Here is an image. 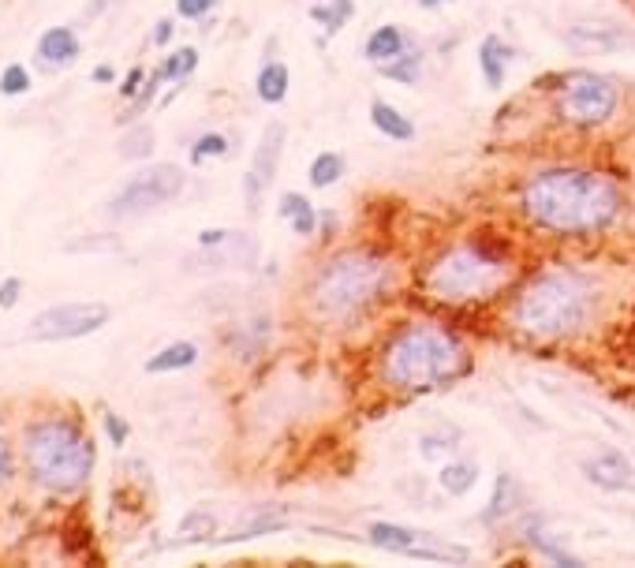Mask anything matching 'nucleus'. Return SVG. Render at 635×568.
<instances>
[{"mask_svg":"<svg viewBox=\"0 0 635 568\" xmlns=\"http://www.w3.org/2000/svg\"><path fill=\"white\" fill-rule=\"evenodd\" d=\"M621 210V191L602 172L550 169L523 187V213L557 236H587L606 228Z\"/></svg>","mask_w":635,"mask_h":568,"instance_id":"obj_1","label":"nucleus"},{"mask_svg":"<svg viewBox=\"0 0 635 568\" xmlns=\"http://www.w3.org/2000/svg\"><path fill=\"white\" fill-rule=\"evenodd\" d=\"M464 367L467 352L460 348V341L441 326H430V322H419V326L396 333L385 348V359H381L385 382L404 389V393H419V389L452 382L456 374H464Z\"/></svg>","mask_w":635,"mask_h":568,"instance_id":"obj_2","label":"nucleus"},{"mask_svg":"<svg viewBox=\"0 0 635 568\" xmlns=\"http://www.w3.org/2000/svg\"><path fill=\"white\" fill-rule=\"evenodd\" d=\"M591 311V281L576 270L538 273L512 307V322L538 341L568 337L587 322Z\"/></svg>","mask_w":635,"mask_h":568,"instance_id":"obj_3","label":"nucleus"},{"mask_svg":"<svg viewBox=\"0 0 635 568\" xmlns=\"http://www.w3.org/2000/svg\"><path fill=\"white\" fill-rule=\"evenodd\" d=\"M23 464L30 479L53 494H75L94 471V445L64 419H38L23 434Z\"/></svg>","mask_w":635,"mask_h":568,"instance_id":"obj_4","label":"nucleus"},{"mask_svg":"<svg viewBox=\"0 0 635 568\" xmlns=\"http://www.w3.org/2000/svg\"><path fill=\"white\" fill-rule=\"evenodd\" d=\"M389 281H393V266L385 258H378L374 251H344L318 270L311 299L325 318H348L359 307L374 303L389 288Z\"/></svg>","mask_w":635,"mask_h":568,"instance_id":"obj_5","label":"nucleus"},{"mask_svg":"<svg viewBox=\"0 0 635 568\" xmlns=\"http://www.w3.org/2000/svg\"><path fill=\"white\" fill-rule=\"evenodd\" d=\"M508 281V262L482 243H464L441 258L434 270L426 273V288L434 299L445 303H471V299H490Z\"/></svg>","mask_w":635,"mask_h":568,"instance_id":"obj_6","label":"nucleus"},{"mask_svg":"<svg viewBox=\"0 0 635 568\" xmlns=\"http://www.w3.org/2000/svg\"><path fill=\"white\" fill-rule=\"evenodd\" d=\"M187 187V176L180 165H150L139 176H131L113 199H109V217H139L150 213L165 202L180 199V191Z\"/></svg>","mask_w":635,"mask_h":568,"instance_id":"obj_7","label":"nucleus"},{"mask_svg":"<svg viewBox=\"0 0 635 568\" xmlns=\"http://www.w3.org/2000/svg\"><path fill=\"white\" fill-rule=\"evenodd\" d=\"M109 303H98V299H83V303H57V307H45L30 318L27 337L42 344H57V341H79V337H90L98 333L101 326H109Z\"/></svg>","mask_w":635,"mask_h":568,"instance_id":"obj_8","label":"nucleus"},{"mask_svg":"<svg viewBox=\"0 0 635 568\" xmlns=\"http://www.w3.org/2000/svg\"><path fill=\"white\" fill-rule=\"evenodd\" d=\"M617 109V86L594 75V71H572L561 83V98H557V113L565 116L576 128H594L606 124Z\"/></svg>","mask_w":635,"mask_h":568,"instance_id":"obj_9","label":"nucleus"},{"mask_svg":"<svg viewBox=\"0 0 635 568\" xmlns=\"http://www.w3.org/2000/svg\"><path fill=\"white\" fill-rule=\"evenodd\" d=\"M281 154H284V124H269L262 131L258 146H254L251 169L243 176V195H247V210L251 213L262 210V195L269 191L273 176L281 169Z\"/></svg>","mask_w":635,"mask_h":568,"instance_id":"obj_10","label":"nucleus"},{"mask_svg":"<svg viewBox=\"0 0 635 568\" xmlns=\"http://www.w3.org/2000/svg\"><path fill=\"white\" fill-rule=\"evenodd\" d=\"M583 475H587L591 486L613 490V494L635 486V468L628 464V456L617 453V449H602V453H594L591 460H583Z\"/></svg>","mask_w":635,"mask_h":568,"instance_id":"obj_11","label":"nucleus"},{"mask_svg":"<svg viewBox=\"0 0 635 568\" xmlns=\"http://www.w3.org/2000/svg\"><path fill=\"white\" fill-rule=\"evenodd\" d=\"M79 53H83V42H79V34L71 27H49L42 38H38V49H34L38 64L49 71H60V68H68V64H75Z\"/></svg>","mask_w":635,"mask_h":568,"instance_id":"obj_12","label":"nucleus"},{"mask_svg":"<svg viewBox=\"0 0 635 568\" xmlns=\"http://www.w3.org/2000/svg\"><path fill=\"white\" fill-rule=\"evenodd\" d=\"M367 539L378 546V550H389V554H404L408 557L419 542H426L419 531H411V527H400V524H370L367 527Z\"/></svg>","mask_w":635,"mask_h":568,"instance_id":"obj_13","label":"nucleus"},{"mask_svg":"<svg viewBox=\"0 0 635 568\" xmlns=\"http://www.w3.org/2000/svg\"><path fill=\"white\" fill-rule=\"evenodd\" d=\"M198 363V344L191 341H172L157 355L146 359V374H172V370H187Z\"/></svg>","mask_w":635,"mask_h":568,"instance_id":"obj_14","label":"nucleus"},{"mask_svg":"<svg viewBox=\"0 0 635 568\" xmlns=\"http://www.w3.org/2000/svg\"><path fill=\"white\" fill-rule=\"evenodd\" d=\"M508 60H512V49H508L497 34H490V38H482L479 45V68H482V79H486V86H505V68Z\"/></svg>","mask_w":635,"mask_h":568,"instance_id":"obj_15","label":"nucleus"},{"mask_svg":"<svg viewBox=\"0 0 635 568\" xmlns=\"http://www.w3.org/2000/svg\"><path fill=\"white\" fill-rule=\"evenodd\" d=\"M370 120H374V128H378L385 139H396V142L415 139V124H411L400 109H393L389 101H374V105H370Z\"/></svg>","mask_w":635,"mask_h":568,"instance_id":"obj_16","label":"nucleus"},{"mask_svg":"<svg viewBox=\"0 0 635 568\" xmlns=\"http://www.w3.org/2000/svg\"><path fill=\"white\" fill-rule=\"evenodd\" d=\"M404 53V30L400 27H378L367 38V60L370 64H385Z\"/></svg>","mask_w":635,"mask_h":568,"instance_id":"obj_17","label":"nucleus"},{"mask_svg":"<svg viewBox=\"0 0 635 568\" xmlns=\"http://www.w3.org/2000/svg\"><path fill=\"white\" fill-rule=\"evenodd\" d=\"M254 90H258V98L266 101V105H281V101L288 98V68H284L281 60L266 64V68L258 71Z\"/></svg>","mask_w":635,"mask_h":568,"instance_id":"obj_18","label":"nucleus"},{"mask_svg":"<svg viewBox=\"0 0 635 568\" xmlns=\"http://www.w3.org/2000/svg\"><path fill=\"white\" fill-rule=\"evenodd\" d=\"M288 524V512L284 509H258L251 516V520H243L240 527H236V535H232V542L240 539H258V535H273V531H281V527Z\"/></svg>","mask_w":635,"mask_h":568,"instance_id":"obj_19","label":"nucleus"},{"mask_svg":"<svg viewBox=\"0 0 635 568\" xmlns=\"http://www.w3.org/2000/svg\"><path fill=\"white\" fill-rule=\"evenodd\" d=\"M154 146H157V131L150 128V124H135L131 131H124L116 154L124 157V161H142V157L154 154Z\"/></svg>","mask_w":635,"mask_h":568,"instance_id":"obj_20","label":"nucleus"},{"mask_svg":"<svg viewBox=\"0 0 635 568\" xmlns=\"http://www.w3.org/2000/svg\"><path fill=\"white\" fill-rule=\"evenodd\" d=\"M475 479H479V468L471 460H452V464L441 468V490H449L452 497L467 494L475 486Z\"/></svg>","mask_w":635,"mask_h":568,"instance_id":"obj_21","label":"nucleus"},{"mask_svg":"<svg viewBox=\"0 0 635 568\" xmlns=\"http://www.w3.org/2000/svg\"><path fill=\"white\" fill-rule=\"evenodd\" d=\"M198 68V49H191V45H184V49H176V53H169V57L161 60V68H157V75L165 79V83H184L187 75Z\"/></svg>","mask_w":635,"mask_h":568,"instance_id":"obj_22","label":"nucleus"},{"mask_svg":"<svg viewBox=\"0 0 635 568\" xmlns=\"http://www.w3.org/2000/svg\"><path fill=\"white\" fill-rule=\"evenodd\" d=\"M352 12H355L352 0H329V4H314L311 19L314 23H322L325 34H337V30H344V23L352 19Z\"/></svg>","mask_w":635,"mask_h":568,"instance_id":"obj_23","label":"nucleus"},{"mask_svg":"<svg viewBox=\"0 0 635 568\" xmlns=\"http://www.w3.org/2000/svg\"><path fill=\"white\" fill-rule=\"evenodd\" d=\"M419 64H423V53H400V57L378 64V71L385 75V79H396V83L411 86L415 79H419Z\"/></svg>","mask_w":635,"mask_h":568,"instance_id":"obj_24","label":"nucleus"},{"mask_svg":"<svg viewBox=\"0 0 635 568\" xmlns=\"http://www.w3.org/2000/svg\"><path fill=\"white\" fill-rule=\"evenodd\" d=\"M340 176H344V157H340V154H333V150H325V154L314 157V165H311V184H314V187L337 184Z\"/></svg>","mask_w":635,"mask_h":568,"instance_id":"obj_25","label":"nucleus"},{"mask_svg":"<svg viewBox=\"0 0 635 568\" xmlns=\"http://www.w3.org/2000/svg\"><path fill=\"white\" fill-rule=\"evenodd\" d=\"M512 501H516V483L508 479V475H497V486H494V501H490V509H486V524H494L501 520L508 509H512Z\"/></svg>","mask_w":635,"mask_h":568,"instance_id":"obj_26","label":"nucleus"},{"mask_svg":"<svg viewBox=\"0 0 635 568\" xmlns=\"http://www.w3.org/2000/svg\"><path fill=\"white\" fill-rule=\"evenodd\" d=\"M217 531V516L206 509H195L187 512V520L180 524V535H184V542H195V539H206V535H213Z\"/></svg>","mask_w":635,"mask_h":568,"instance_id":"obj_27","label":"nucleus"},{"mask_svg":"<svg viewBox=\"0 0 635 568\" xmlns=\"http://www.w3.org/2000/svg\"><path fill=\"white\" fill-rule=\"evenodd\" d=\"M27 90H30L27 64H8V68L0 71V94H4V98H19V94H27Z\"/></svg>","mask_w":635,"mask_h":568,"instance_id":"obj_28","label":"nucleus"},{"mask_svg":"<svg viewBox=\"0 0 635 568\" xmlns=\"http://www.w3.org/2000/svg\"><path fill=\"white\" fill-rule=\"evenodd\" d=\"M225 154H228V139H225V135H217V131L202 135V139L191 146V161H195V165L210 161V157H225Z\"/></svg>","mask_w":635,"mask_h":568,"instance_id":"obj_29","label":"nucleus"},{"mask_svg":"<svg viewBox=\"0 0 635 568\" xmlns=\"http://www.w3.org/2000/svg\"><path fill=\"white\" fill-rule=\"evenodd\" d=\"M314 228H318V213H314V206L307 202V206L292 217V232H296V236H314Z\"/></svg>","mask_w":635,"mask_h":568,"instance_id":"obj_30","label":"nucleus"},{"mask_svg":"<svg viewBox=\"0 0 635 568\" xmlns=\"http://www.w3.org/2000/svg\"><path fill=\"white\" fill-rule=\"evenodd\" d=\"M23 296V281L19 277H8V281L0 284V311H12L15 303Z\"/></svg>","mask_w":635,"mask_h":568,"instance_id":"obj_31","label":"nucleus"},{"mask_svg":"<svg viewBox=\"0 0 635 568\" xmlns=\"http://www.w3.org/2000/svg\"><path fill=\"white\" fill-rule=\"evenodd\" d=\"M213 4H217V0H176V12L184 15V19H202Z\"/></svg>","mask_w":635,"mask_h":568,"instance_id":"obj_32","label":"nucleus"},{"mask_svg":"<svg viewBox=\"0 0 635 568\" xmlns=\"http://www.w3.org/2000/svg\"><path fill=\"white\" fill-rule=\"evenodd\" d=\"M105 430H109V441H113L116 449L127 441V423L116 412H105Z\"/></svg>","mask_w":635,"mask_h":568,"instance_id":"obj_33","label":"nucleus"},{"mask_svg":"<svg viewBox=\"0 0 635 568\" xmlns=\"http://www.w3.org/2000/svg\"><path fill=\"white\" fill-rule=\"evenodd\" d=\"M232 236H236V232H225V228H206V232H198V243L210 251V247H225Z\"/></svg>","mask_w":635,"mask_h":568,"instance_id":"obj_34","label":"nucleus"},{"mask_svg":"<svg viewBox=\"0 0 635 568\" xmlns=\"http://www.w3.org/2000/svg\"><path fill=\"white\" fill-rule=\"evenodd\" d=\"M15 475V456H12V445L0 438V483H8Z\"/></svg>","mask_w":635,"mask_h":568,"instance_id":"obj_35","label":"nucleus"},{"mask_svg":"<svg viewBox=\"0 0 635 568\" xmlns=\"http://www.w3.org/2000/svg\"><path fill=\"white\" fill-rule=\"evenodd\" d=\"M142 79H146V71H142V68L127 71L124 86H120V98H135V94H139V86H142Z\"/></svg>","mask_w":635,"mask_h":568,"instance_id":"obj_36","label":"nucleus"},{"mask_svg":"<svg viewBox=\"0 0 635 568\" xmlns=\"http://www.w3.org/2000/svg\"><path fill=\"white\" fill-rule=\"evenodd\" d=\"M172 19H161V23H157V30H154V45H169L172 42Z\"/></svg>","mask_w":635,"mask_h":568,"instance_id":"obj_37","label":"nucleus"},{"mask_svg":"<svg viewBox=\"0 0 635 568\" xmlns=\"http://www.w3.org/2000/svg\"><path fill=\"white\" fill-rule=\"evenodd\" d=\"M90 79H94V83H113V79H116V71L109 68V64H98V68L90 71Z\"/></svg>","mask_w":635,"mask_h":568,"instance_id":"obj_38","label":"nucleus"},{"mask_svg":"<svg viewBox=\"0 0 635 568\" xmlns=\"http://www.w3.org/2000/svg\"><path fill=\"white\" fill-rule=\"evenodd\" d=\"M109 4H113V0H94V4H90V8H86V15H90V19H94V15H101V12H105V8H109Z\"/></svg>","mask_w":635,"mask_h":568,"instance_id":"obj_39","label":"nucleus"},{"mask_svg":"<svg viewBox=\"0 0 635 568\" xmlns=\"http://www.w3.org/2000/svg\"><path fill=\"white\" fill-rule=\"evenodd\" d=\"M419 4H423V8H438L441 0H419Z\"/></svg>","mask_w":635,"mask_h":568,"instance_id":"obj_40","label":"nucleus"}]
</instances>
